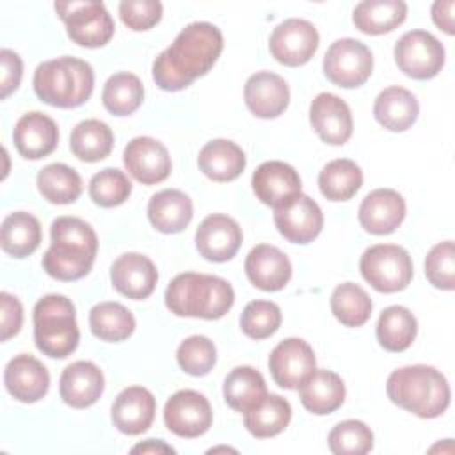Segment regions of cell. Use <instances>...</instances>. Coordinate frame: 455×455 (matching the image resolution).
Returning a JSON list of instances; mask_svg holds the SVG:
<instances>
[{
  "instance_id": "cell-30",
  "label": "cell",
  "mask_w": 455,
  "mask_h": 455,
  "mask_svg": "<svg viewBox=\"0 0 455 455\" xmlns=\"http://www.w3.org/2000/svg\"><path fill=\"white\" fill-rule=\"evenodd\" d=\"M419 114L416 96L398 85H391L379 92L373 103V116L379 124L389 132L409 130Z\"/></svg>"
},
{
  "instance_id": "cell-34",
  "label": "cell",
  "mask_w": 455,
  "mask_h": 455,
  "mask_svg": "<svg viewBox=\"0 0 455 455\" xmlns=\"http://www.w3.org/2000/svg\"><path fill=\"white\" fill-rule=\"evenodd\" d=\"M291 419V405L279 395H267L258 405L243 412V425L258 439L281 434Z\"/></svg>"
},
{
  "instance_id": "cell-24",
  "label": "cell",
  "mask_w": 455,
  "mask_h": 455,
  "mask_svg": "<svg viewBox=\"0 0 455 455\" xmlns=\"http://www.w3.org/2000/svg\"><path fill=\"white\" fill-rule=\"evenodd\" d=\"M155 412L156 400L151 391L142 386H130L112 403V423L126 435H139L151 427Z\"/></svg>"
},
{
  "instance_id": "cell-22",
  "label": "cell",
  "mask_w": 455,
  "mask_h": 455,
  "mask_svg": "<svg viewBox=\"0 0 455 455\" xmlns=\"http://www.w3.org/2000/svg\"><path fill=\"white\" fill-rule=\"evenodd\" d=\"M12 140L18 153L27 160L48 156L59 142V128L52 117L43 112L23 114L12 130Z\"/></svg>"
},
{
  "instance_id": "cell-31",
  "label": "cell",
  "mask_w": 455,
  "mask_h": 455,
  "mask_svg": "<svg viewBox=\"0 0 455 455\" xmlns=\"http://www.w3.org/2000/svg\"><path fill=\"white\" fill-rule=\"evenodd\" d=\"M405 16L407 4L402 0H364L355 5L352 21L363 34L380 36L400 27Z\"/></svg>"
},
{
  "instance_id": "cell-38",
  "label": "cell",
  "mask_w": 455,
  "mask_h": 455,
  "mask_svg": "<svg viewBox=\"0 0 455 455\" xmlns=\"http://www.w3.org/2000/svg\"><path fill=\"white\" fill-rule=\"evenodd\" d=\"M363 185L361 167L348 158L329 162L318 174V187L329 201H348Z\"/></svg>"
},
{
  "instance_id": "cell-47",
  "label": "cell",
  "mask_w": 455,
  "mask_h": 455,
  "mask_svg": "<svg viewBox=\"0 0 455 455\" xmlns=\"http://www.w3.org/2000/svg\"><path fill=\"white\" fill-rule=\"evenodd\" d=\"M162 4L158 0H124L119 4L123 23L135 30H149L162 20Z\"/></svg>"
},
{
  "instance_id": "cell-19",
  "label": "cell",
  "mask_w": 455,
  "mask_h": 455,
  "mask_svg": "<svg viewBox=\"0 0 455 455\" xmlns=\"http://www.w3.org/2000/svg\"><path fill=\"white\" fill-rule=\"evenodd\" d=\"M110 281L121 295L133 300H142L153 293L158 281V272L148 256L126 252L112 263Z\"/></svg>"
},
{
  "instance_id": "cell-25",
  "label": "cell",
  "mask_w": 455,
  "mask_h": 455,
  "mask_svg": "<svg viewBox=\"0 0 455 455\" xmlns=\"http://www.w3.org/2000/svg\"><path fill=\"white\" fill-rule=\"evenodd\" d=\"M243 267L247 279L263 291H279L291 279V263L288 256L268 243L252 247Z\"/></svg>"
},
{
  "instance_id": "cell-4",
  "label": "cell",
  "mask_w": 455,
  "mask_h": 455,
  "mask_svg": "<svg viewBox=\"0 0 455 455\" xmlns=\"http://www.w3.org/2000/svg\"><path fill=\"white\" fill-rule=\"evenodd\" d=\"M235 304L231 284L217 275L183 272L165 290V306L176 316L219 320Z\"/></svg>"
},
{
  "instance_id": "cell-48",
  "label": "cell",
  "mask_w": 455,
  "mask_h": 455,
  "mask_svg": "<svg viewBox=\"0 0 455 455\" xmlns=\"http://www.w3.org/2000/svg\"><path fill=\"white\" fill-rule=\"evenodd\" d=\"M0 320H2V341H7L9 338L16 336L21 329V323H23V306L21 302L7 293V291H2L0 293Z\"/></svg>"
},
{
  "instance_id": "cell-21",
  "label": "cell",
  "mask_w": 455,
  "mask_h": 455,
  "mask_svg": "<svg viewBox=\"0 0 455 455\" xmlns=\"http://www.w3.org/2000/svg\"><path fill=\"white\" fill-rule=\"evenodd\" d=\"M4 382L12 398L23 403H36L48 393L50 373L34 355L20 354L7 363Z\"/></svg>"
},
{
  "instance_id": "cell-2",
  "label": "cell",
  "mask_w": 455,
  "mask_h": 455,
  "mask_svg": "<svg viewBox=\"0 0 455 455\" xmlns=\"http://www.w3.org/2000/svg\"><path fill=\"white\" fill-rule=\"evenodd\" d=\"M50 236L52 245L43 254L44 272L57 281L85 277L98 252V236L91 224L78 217H57Z\"/></svg>"
},
{
  "instance_id": "cell-15",
  "label": "cell",
  "mask_w": 455,
  "mask_h": 455,
  "mask_svg": "<svg viewBox=\"0 0 455 455\" xmlns=\"http://www.w3.org/2000/svg\"><path fill=\"white\" fill-rule=\"evenodd\" d=\"M274 222L277 231L291 243L313 242L323 228V213L315 199L299 194L288 204L275 208Z\"/></svg>"
},
{
  "instance_id": "cell-12",
  "label": "cell",
  "mask_w": 455,
  "mask_h": 455,
  "mask_svg": "<svg viewBox=\"0 0 455 455\" xmlns=\"http://www.w3.org/2000/svg\"><path fill=\"white\" fill-rule=\"evenodd\" d=\"M212 419L210 402L194 389L176 391L164 407L165 427L180 437L194 439L203 435L212 427Z\"/></svg>"
},
{
  "instance_id": "cell-13",
  "label": "cell",
  "mask_w": 455,
  "mask_h": 455,
  "mask_svg": "<svg viewBox=\"0 0 455 455\" xmlns=\"http://www.w3.org/2000/svg\"><path fill=\"white\" fill-rule=\"evenodd\" d=\"M126 171L142 185H155L169 178L172 164L167 148L153 137H135L123 151Z\"/></svg>"
},
{
  "instance_id": "cell-41",
  "label": "cell",
  "mask_w": 455,
  "mask_h": 455,
  "mask_svg": "<svg viewBox=\"0 0 455 455\" xmlns=\"http://www.w3.org/2000/svg\"><path fill=\"white\" fill-rule=\"evenodd\" d=\"M371 299L355 283H341L331 295V311L347 327H361L371 316Z\"/></svg>"
},
{
  "instance_id": "cell-20",
  "label": "cell",
  "mask_w": 455,
  "mask_h": 455,
  "mask_svg": "<svg viewBox=\"0 0 455 455\" xmlns=\"http://www.w3.org/2000/svg\"><path fill=\"white\" fill-rule=\"evenodd\" d=\"M247 108L259 119L279 117L290 103V89L283 76L270 71L251 75L243 87Z\"/></svg>"
},
{
  "instance_id": "cell-14",
  "label": "cell",
  "mask_w": 455,
  "mask_h": 455,
  "mask_svg": "<svg viewBox=\"0 0 455 455\" xmlns=\"http://www.w3.org/2000/svg\"><path fill=\"white\" fill-rule=\"evenodd\" d=\"M316 357L307 341L300 338L283 339L268 357L274 382L284 389H297L299 384L315 370Z\"/></svg>"
},
{
  "instance_id": "cell-43",
  "label": "cell",
  "mask_w": 455,
  "mask_h": 455,
  "mask_svg": "<svg viewBox=\"0 0 455 455\" xmlns=\"http://www.w3.org/2000/svg\"><path fill=\"white\" fill-rule=\"evenodd\" d=\"M327 441L336 455H363L373 448V432L359 419H345L329 432Z\"/></svg>"
},
{
  "instance_id": "cell-1",
  "label": "cell",
  "mask_w": 455,
  "mask_h": 455,
  "mask_svg": "<svg viewBox=\"0 0 455 455\" xmlns=\"http://www.w3.org/2000/svg\"><path fill=\"white\" fill-rule=\"evenodd\" d=\"M222 48V32L215 25L194 21L155 59L153 80L162 91H181L213 68Z\"/></svg>"
},
{
  "instance_id": "cell-37",
  "label": "cell",
  "mask_w": 455,
  "mask_h": 455,
  "mask_svg": "<svg viewBox=\"0 0 455 455\" xmlns=\"http://www.w3.org/2000/svg\"><path fill=\"white\" fill-rule=\"evenodd\" d=\"M89 327L101 341L119 343L133 334L135 318L119 302H100L89 313Z\"/></svg>"
},
{
  "instance_id": "cell-32",
  "label": "cell",
  "mask_w": 455,
  "mask_h": 455,
  "mask_svg": "<svg viewBox=\"0 0 455 455\" xmlns=\"http://www.w3.org/2000/svg\"><path fill=\"white\" fill-rule=\"evenodd\" d=\"M39 220L28 212H12L2 220L0 245L12 258L30 256L41 243Z\"/></svg>"
},
{
  "instance_id": "cell-6",
  "label": "cell",
  "mask_w": 455,
  "mask_h": 455,
  "mask_svg": "<svg viewBox=\"0 0 455 455\" xmlns=\"http://www.w3.org/2000/svg\"><path fill=\"white\" fill-rule=\"evenodd\" d=\"M34 341L48 357L64 359L71 355L80 341L76 311L64 295H44L34 306Z\"/></svg>"
},
{
  "instance_id": "cell-52",
  "label": "cell",
  "mask_w": 455,
  "mask_h": 455,
  "mask_svg": "<svg viewBox=\"0 0 455 455\" xmlns=\"http://www.w3.org/2000/svg\"><path fill=\"white\" fill-rule=\"evenodd\" d=\"M215 451H236V450H233V448H226V446H220V448H213V450H210V453H215Z\"/></svg>"
},
{
  "instance_id": "cell-50",
  "label": "cell",
  "mask_w": 455,
  "mask_h": 455,
  "mask_svg": "<svg viewBox=\"0 0 455 455\" xmlns=\"http://www.w3.org/2000/svg\"><path fill=\"white\" fill-rule=\"evenodd\" d=\"M453 7H455L453 0H444V2L439 0L432 5L434 23L450 36L455 32V28H453Z\"/></svg>"
},
{
  "instance_id": "cell-26",
  "label": "cell",
  "mask_w": 455,
  "mask_h": 455,
  "mask_svg": "<svg viewBox=\"0 0 455 455\" xmlns=\"http://www.w3.org/2000/svg\"><path fill=\"white\" fill-rule=\"evenodd\" d=\"M357 217L368 233L389 235L405 219V201L393 188H377L363 199Z\"/></svg>"
},
{
  "instance_id": "cell-46",
  "label": "cell",
  "mask_w": 455,
  "mask_h": 455,
  "mask_svg": "<svg viewBox=\"0 0 455 455\" xmlns=\"http://www.w3.org/2000/svg\"><path fill=\"white\" fill-rule=\"evenodd\" d=\"M425 275L434 288H455V249L453 242L446 240L430 249L425 259Z\"/></svg>"
},
{
  "instance_id": "cell-28",
  "label": "cell",
  "mask_w": 455,
  "mask_h": 455,
  "mask_svg": "<svg viewBox=\"0 0 455 455\" xmlns=\"http://www.w3.org/2000/svg\"><path fill=\"white\" fill-rule=\"evenodd\" d=\"M194 215L192 199L178 190V188H165L151 196L148 203V219L151 226L165 235L183 231Z\"/></svg>"
},
{
  "instance_id": "cell-16",
  "label": "cell",
  "mask_w": 455,
  "mask_h": 455,
  "mask_svg": "<svg viewBox=\"0 0 455 455\" xmlns=\"http://www.w3.org/2000/svg\"><path fill=\"white\" fill-rule=\"evenodd\" d=\"M242 228L224 213H212L196 231V247L199 254L215 263L229 261L242 245Z\"/></svg>"
},
{
  "instance_id": "cell-9",
  "label": "cell",
  "mask_w": 455,
  "mask_h": 455,
  "mask_svg": "<svg viewBox=\"0 0 455 455\" xmlns=\"http://www.w3.org/2000/svg\"><path fill=\"white\" fill-rule=\"evenodd\" d=\"M373 71L370 48L352 37L334 41L323 57V73L338 87L354 89L363 85Z\"/></svg>"
},
{
  "instance_id": "cell-11",
  "label": "cell",
  "mask_w": 455,
  "mask_h": 455,
  "mask_svg": "<svg viewBox=\"0 0 455 455\" xmlns=\"http://www.w3.org/2000/svg\"><path fill=\"white\" fill-rule=\"evenodd\" d=\"M318 43L320 36L311 21L290 18L274 28L268 48L279 64L297 68L311 60L318 50Z\"/></svg>"
},
{
  "instance_id": "cell-35",
  "label": "cell",
  "mask_w": 455,
  "mask_h": 455,
  "mask_svg": "<svg viewBox=\"0 0 455 455\" xmlns=\"http://www.w3.org/2000/svg\"><path fill=\"white\" fill-rule=\"evenodd\" d=\"M114 146V133L100 119L80 121L69 137L71 153L82 162H100L107 158Z\"/></svg>"
},
{
  "instance_id": "cell-17",
  "label": "cell",
  "mask_w": 455,
  "mask_h": 455,
  "mask_svg": "<svg viewBox=\"0 0 455 455\" xmlns=\"http://www.w3.org/2000/svg\"><path fill=\"white\" fill-rule=\"evenodd\" d=\"M252 190L263 204L275 210L302 194V181L299 172L290 164L270 160L263 162L252 172Z\"/></svg>"
},
{
  "instance_id": "cell-23",
  "label": "cell",
  "mask_w": 455,
  "mask_h": 455,
  "mask_svg": "<svg viewBox=\"0 0 455 455\" xmlns=\"http://www.w3.org/2000/svg\"><path fill=\"white\" fill-rule=\"evenodd\" d=\"M105 389L101 370L91 361H75L68 364L59 380V393L66 405L85 409L94 405Z\"/></svg>"
},
{
  "instance_id": "cell-18",
  "label": "cell",
  "mask_w": 455,
  "mask_h": 455,
  "mask_svg": "<svg viewBox=\"0 0 455 455\" xmlns=\"http://www.w3.org/2000/svg\"><path fill=\"white\" fill-rule=\"evenodd\" d=\"M309 123L316 135L331 146H343L352 135V112L345 100L332 92H320L309 107Z\"/></svg>"
},
{
  "instance_id": "cell-7",
  "label": "cell",
  "mask_w": 455,
  "mask_h": 455,
  "mask_svg": "<svg viewBox=\"0 0 455 455\" xmlns=\"http://www.w3.org/2000/svg\"><path fill=\"white\" fill-rule=\"evenodd\" d=\"M359 270L364 281L380 293L405 290L414 274L409 252L395 243H377L368 247L361 256Z\"/></svg>"
},
{
  "instance_id": "cell-42",
  "label": "cell",
  "mask_w": 455,
  "mask_h": 455,
  "mask_svg": "<svg viewBox=\"0 0 455 455\" xmlns=\"http://www.w3.org/2000/svg\"><path fill=\"white\" fill-rule=\"evenodd\" d=\"M132 194V181L128 176L116 167H107L96 172L89 181L91 199L103 208L123 204Z\"/></svg>"
},
{
  "instance_id": "cell-27",
  "label": "cell",
  "mask_w": 455,
  "mask_h": 455,
  "mask_svg": "<svg viewBox=\"0 0 455 455\" xmlns=\"http://www.w3.org/2000/svg\"><path fill=\"white\" fill-rule=\"evenodd\" d=\"M297 389L302 405L316 416L331 414L345 402V384L341 377L331 370L315 368Z\"/></svg>"
},
{
  "instance_id": "cell-29",
  "label": "cell",
  "mask_w": 455,
  "mask_h": 455,
  "mask_svg": "<svg viewBox=\"0 0 455 455\" xmlns=\"http://www.w3.org/2000/svg\"><path fill=\"white\" fill-rule=\"evenodd\" d=\"M247 158L238 144L228 139H213L206 142L197 156L203 174L213 181H233L245 169Z\"/></svg>"
},
{
  "instance_id": "cell-36",
  "label": "cell",
  "mask_w": 455,
  "mask_h": 455,
  "mask_svg": "<svg viewBox=\"0 0 455 455\" xmlns=\"http://www.w3.org/2000/svg\"><path fill=\"white\" fill-rule=\"evenodd\" d=\"M418 332V322L414 315L403 306L386 307L377 322V339L387 352L407 350Z\"/></svg>"
},
{
  "instance_id": "cell-8",
  "label": "cell",
  "mask_w": 455,
  "mask_h": 455,
  "mask_svg": "<svg viewBox=\"0 0 455 455\" xmlns=\"http://www.w3.org/2000/svg\"><path fill=\"white\" fill-rule=\"evenodd\" d=\"M53 7L73 43L100 48L112 39L116 25L101 2H55Z\"/></svg>"
},
{
  "instance_id": "cell-10",
  "label": "cell",
  "mask_w": 455,
  "mask_h": 455,
  "mask_svg": "<svg viewBox=\"0 0 455 455\" xmlns=\"http://www.w3.org/2000/svg\"><path fill=\"white\" fill-rule=\"evenodd\" d=\"M395 62L414 80H430L444 66V46L427 30H409L395 44Z\"/></svg>"
},
{
  "instance_id": "cell-44",
  "label": "cell",
  "mask_w": 455,
  "mask_h": 455,
  "mask_svg": "<svg viewBox=\"0 0 455 455\" xmlns=\"http://www.w3.org/2000/svg\"><path fill=\"white\" fill-rule=\"evenodd\" d=\"M281 309L270 300H252L249 302L240 316L242 332L252 339L270 338L281 325Z\"/></svg>"
},
{
  "instance_id": "cell-49",
  "label": "cell",
  "mask_w": 455,
  "mask_h": 455,
  "mask_svg": "<svg viewBox=\"0 0 455 455\" xmlns=\"http://www.w3.org/2000/svg\"><path fill=\"white\" fill-rule=\"evenodd\" d=\"M2 62V82H0V98L5 100L11 92H14L21 82L23 75V62L20 55L9 48L0 52Z\"/></svg>"
},
{
  "instance_id": "cell-3",
  "label": "cell",
  "mask_w": 455,
  "mask_h": 455,
  "mask_svg": "<svg viewBox=\"0 0 455 455\" xmlns=\"http://www.w3.org/2000/svg\"><path fill=\"white\" fill-rule=\"evenodd\" d=\"M386 393L395 405L425 419L441 416L450 405L446 377L437 368L427 364L395 370L387 377Z\"/></svg>"
},
{
  "instance_id": "cell-39",
  "label": "cell",
  "mask_w": 455,
  "mask_h": 455,
  "mask_svg": "<svg viewBox=\"0 0 455 455\" xmlns=\"http://www.w3.org/2000/svg\"><path fill=\"white\" fill-rule=\"evenodd\" d=\"M37 188L48 203L69 204L82 194V178L66 164H50L37 172Z\"/></svg>"
},
{
  "instance_id": "cell-40",
  "label": "cell",
  "mask_w": 455,
  "mask_h": 455,
  "mask_svg": "<svg viewBox=\"0 0 455 455\" xmlns=\"http://www.w3.org/2000/svg\"><path fill=\"white\" fill-rule=\"evenodd\" d=\"M144 100V85L140 78L133 73H116L112 75L101 92L103 107L114 116L133 114Z\"/></svg>"
},
{
  "instance_id": "cell-51",
  "label": "cell",
  "mask_w": 455,
  "mask_h": 455,
  "mask_svg": "<svg viewBox=\"0 0 455 455\" xmlns=\"http://www.w3.org/2000/svg\"><path fill=\"white\" fill-rule=\"evenodd\" d=\"M132 453H174V448L160 439H148L132 448Z\"/></svg>"
},
{
  "instance_id": "cell-45",
  "label": "cell",
  "mask_w": 455,
  "mask_h": 455,
  "mask_svg": "<svg viewBox=\"0 0 455 455\" xmlns=\"http://www.w3.org/2000/svg\"><path fill=\"white\" fill-rule=\"evenodd\" d=\"M176 359L180 368L194 377H203L210 373L217 361V350L213 341L206 336H190L183 339L176 350Z\"/></svg>"
},
{
  "instance_id": "cell-5",
  "label": "cell",
  "mask_w": 455,
  "mask_h": 455,
  "mask_svg": "<svg viewBox=\"0 0 455 455\" xmlns=\"http://www.w3.org/2000/svg\"><path fill=\"white\" fill-rule=\"evenodd\" d=\"M36 96L57 108H75L85 103L94 89V71L76 57H57L41 62L34 71Z\"/></svg>"
},
{
  "instance_id": "cell-33",
  "label": "cell",
  "mask_w": 455,
  "mask_h": 455,
  "mask_svg": "<svg viewBox=\"0 0 455 455\" xmlns=\"http://www.w3.org/2000/svg\"><path fill=\"white\" fill-rule=\"evenodd\" d=\"M222 391L226 403L238 412H247L268 395L263 375L252 366L233 368L224 380Z\"/></svg>"
}]
</instances>
